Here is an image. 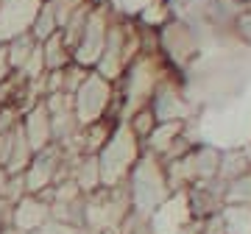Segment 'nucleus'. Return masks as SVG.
Segmentation results:
<instances>
[{
  "label": "nucleus",
  "instance_id": "5701e85b",
  "mask_svg": "<svg viewBox=\"0 0 251 234\" xmlns=\"http://www.w3.org/2000/svg\"><path fill=\"white\" fill-rule=\"evenodd\" d=\"M226 234H251V207H226Z\"/></svg>",
  "mask_w": 251,
  "mask_h": 234
},
{
  "label": "nucleus",
  "instance_id": "f03ea898",
  "mask_svg": "<svg viewBox=\"0 0 251 234\" xmlns=\"http://www.w3.org/2000/svg\"><path fill=\"white\" fill-rule=\"evenodd\" d=\"M143 53V31L134 17H126L123 11H117L106 34V45L100 50V59L92 70L103 75L106 81L117 84L123 78L126 67Z\"/></svg>",
  "mask_w": 251,
  "mask_h": 234
},
{
  "label": "nucleus",
  "instance_id": "1a4fd4ad",
  "mask_svg": "<svg viewBox=\"0 0 251 234\" xmlns=\"http://www.w3.org/2000/svg\"><path fill=\"white\" fill-rule=\"evenodd\" d=\"M45 0H0V45L28 34Z\"/></svg>",
  "mask_w": 251,
  "mask_h": 234
},
{
  "label": "nucleus",
  "instance_id": "412c9836",
  "mask_svg": "<svg viewBox=\"0 0 251 234\" xmlns=\"http://www.w3.org/2000/svg\"><path fill=\"white\" fill-rule=\"evenodd\" d=\"M224 204L226 207H251V173L224 184Z\"/></svg>",
  "mask_w": 251,
  "mask_h": 234
},
{
  "label": "nucleus",
  "instance_id": "6ab92c4d",
  "mask_svg": "<svg viewBox=\"0 0 251 234\" xmlns=\"http://www.w3.org/2000/svg\"><path fill=\"white\" fill-rule=\"evenodd\" d=\"M28 34L34 36L36 42H45V39H50L53 34H59V17H56V9H53L50 0L42 3V9H39V14H36L34 25H31Z\"/></svg>",
  "mask_w": 251,
  "mask_h": 234
},
{
  "label": "nucleus",
  "instance_id": "f3484780",
  "mask_svg": "<svg viewBox=\"0 0 251 234\" xmlns=\"http://www.w3.org/2000/svg\"><path fill=\"white\" fill-rule=\"evenodd\" d=\"M246 173H251V164L246 159L243 148H224L221 151V173H218V181L226 184V181L240 179Z\"/></svg>",
  "mask_w": 251,
  "mask_h": 234
},
{
  "label": "nucleus",
  "instance_id": "9d476101",
  "mask_svg": "<svg viewBox=\"0 0 251 234\" xmlns=\"http://www.w3.org/2000/svg\"><path fill=\"white\" fill-rule=\"evenodd\" d=\"M50 220V204L42 195H23L20 201L11 204V229H17L20 234H31L36 229Z\"/></svg>",
  "mask_w": 251,
  "mask_h": 234
},
{
  "label": "nucleus",
  "instance_id": "bb28decb",
  "mask_svg": "<svg viewBox=\"0 0 251 234\" xmlns=\"http://www.w3.org/2000/svg\"><path fill=\"white\" fill-rule=\"evenodd\" d=\"M246 9H249V11H251V0H249V3H246Z\"/></svg>",
  "mask_w": 251,
  "mask_h": 234
},
{
  "label": "nucleus",
  "instance_id": "4be33fe9",
  "mask_svg": "<svg viewBox=\"0 0 251 234\" xmlns=\"http://www.w3.org/2000/svg\"><path fill=\"white\" fill-rule=\"evenodd\" d=\"M123 123L131 128V134H134L140 142H145V140H148V134L156 128V123H159V120H156V115L151 112V106H143V109H137V112H131Z\"/></svg>",
  "mask_w": 251,
  "mask_h": 234
},
{
  "label": "nucleus",
  "instance_id": "4468645a",
  "mask_svg": "<svg viewBox=\"0 0 251 234\" xmlns=\"http://www.w3.org/2000/svg\"><path fill=\"white\" fill-rule=\"evenodd\" d=\"M190 128V123H184V120H168V123H156V128H153L151 134H148V140L143 142V151L153 153V156H165L168 153V148H171L176 140H179L184 131Z\"/></svg>",
  "mask_w": 251,
  "mask_h": 234
},
{
  "label": "nucleus",
  "instance_id": "b1692460",
  "mask_svg": "<svg viewBox=\"0 0 251 234\" xmlns=\"http://www.w3.org/2000/svg\"><path fill=\"white\" fill-rule=\"evenodd\" d=\"M11 72H14V70H11V64H9V53H6V45H0V84L6 81Z\"/></svg>",
  "mask_w": 251,
  "mask_h": 234
},
{
  "label": "nucleus",
  "instance_id": "ddd939ff",
  "mask_svg": "<svg viewBox=\"0 0 251 234\" xmlns=\"http://www.w3.org/2000/svg\"><path fill=\"white\" fill-rule=\"evenodd\" d=\"M221 151L212 142H196L193 151L187 153L190 170H193V184H206V181H218L221 173Z\"/></svg>",
  "mask_w": 251,
  "mask_h": 234
},
{
  "label": "nucleus",
  "instance_id": "f257e3e1",
  "mask_svg": "<svg viewBox=\"0 0 251 234\" xmlns=\"http://www.w3.org/2000/svg\"><path fill=\"white\" fill-rule=\"evenodd\" d=\"M126 192H128V204H131L134 215L151 217L173 195L165 162L159 156L143 151V156L137 159V164L131 167L128 179H126Z\"/></svg>",
  "mask_w": 251,
  "mask_h": 234
},
{
  "label": "nucleus",
  "instance_id": "dca6fc26",
  "mask_svg": "<svg viewBox=\"0 0 251 234\" xmlns=\"http://www.w3.org/2000/svg\"><path fill=\"white\" fill-rule=\"evenodd\" d=\"M176 17V3H171V0H148L143 9L134 14V20L140 23L143 28H162L165 23H171V20Z\"/></svg>",
  "mask_w": 251,
  "mask_h": 234
},
{
  "label": "nucleus",
  "instance_id": "a211bd4d",
  "mask_svg": "<svg viewBox=\"0 0 251 234\" xmlns=\"http://www.w3.org/2000/svg\"><path fill=\"white\" fill-rule=\"evenodd\" d=\"M42 59H45V70H62L73 62V50L67 47L62 34H53L42 42Z\"/></svg>",
  "mask_w": 251,
  "mask_h": 234
},
{
  "label": "nucleus",
  "instance_id": "2eb2a0df",
  "mask_svg": "<svg viewBox=\"0 0 251 234\" xmlns=\"http://www.w3.org/2000/svg\"><path fill=\"white\" fill-rule=\"evenodd\" d=\"M70 179L75 181V187H78L84 195H90V192L100 189V170H98V159H95V153H75V156H73Z\"/></svg>",
  "mask_w": 251,
  "mask_h": 234
},
{
  "label": "nucleus",
  "instance_id": "aec40b11",
  "mask_svg": "<svg viewBox=\"0 0 251 234\" xmlns=\"http://www.w3.org/2000/svg\"><path fill=\"white\" fill-rule=\"evenodd\" d=\"M39 45L31 34H20L14 36V39H9L6 42V53H9V64H11V70L20 72L23 70V64L28 62V56L34 53V47Z\"/></svg>",
  "mask_w": 251,
  "mask_h": 234
},
{
  "label": "nucleus",
  "instance_id": "a878e982",
  "mask_svg": "<svg viewBox=\"0 0 251 234\" xmlns=\"http://www.w3.org/2000/svg\"><path fill=\"white\" fill-rule=\"evenodd\" d=\"M0 234H20V232H17V229H11V226H6V229H3Z\"/></svg>",
  "mask_w": 251,
  "mask_h": 234
},
{
  "label": "nucleus",
  "instance_id": "0eeeda50",
  "mask_svg": "<svg viewBox=\"0 0 251 234\" xmlns=\"http://www.w3.org/2000/svg\"><path fill=\"white\" fill-rule=\"evenodd\" d=\"M115 14L117 11L112 3H92L90 14H87V23H84V31H81L78 42L73 47V62L81 64V67H87V70H92L98 64Z\"/></svg>",
  "mask_w": 251,
  "mask_h": 234
},
{
  "label": "nucleus",
  "instance_id": "9b49d317",
  "mask_svg": "<svg viewBox=\"0 0 251 234\" xmlns=\"http://www.w3.org/2000/svg\"><path fill=\"white\" fill-rule=\"evenodd\" d=\"M20 128H23L28 145L34 148V153L53 145V126H50V112H48L45 100H36L34 106L20 117Z\"/></svg>",
  "mask_w": 251,
  "mask_h": 234
},
{
  "label": "nucleus",
  "instance_id": "f8f14e48",
  "mask_svg": "<svg viewBox=\"0 0 251 234\" xmlns=\"http://www.w3.org/2000/svg\"><path fill=\"white\" fill-rule=\"evenodd\" d=\"M193 220L187 209V198H184V189L181 192H173L171 198L165 201L151 217H148V223L156 234H176L181 226H187Z\"/></svg>",
  "mask_w": 251,
  "mask_h": 234
},
{
  "label": "nucleus",
  "instance_id": "393cba45",
  "mask_svg": "<svg viewBox=\"0 0 251 234\" xmlns=\"http://www.w3.org/2000/svg\"><path fill=\"white\" fill-rule=\"evenodd\" d=\"M240 148H243V153H246V159H249V164H251V140L246 145H240Z\"/></svg>",
  "mask_w": 251,
  "mask_h": 234
},
{
  "label": "nucleus",
  "instance_id": "7ed1b4c3",
  "mask_svg": "<svg viewBox=\"0 0 251 234\" xmlns=\"http://www.w3.org/2000/svg\"><path fill=\"white\" fill-rule=\"evenodd\" d=\"M171 70L162 62L159 53H140L134 62L126 67L123 78L117 81V98H120V120L151 103L153 92L165 78V72Z\"/></svg>",
  "mask_w": 251,
  "mask_h": 234
},
{
  "label": "nucleus",
  "instance_id": "6e6552de",
  "mask_svg": "<svg viewBox=\"0 0 251 234\" xmlns=\"http://www.w3.org/2000/svg\"><path fill=\"white\" fill-rule=\"evenodd\" d=\"M148 106H151V112L156 115L159 123H168V120H184V123H190L193 112H196V100L190 98L187 87H184V78H181L179 72L168 70Z\"/></svg>",
  "mask_w": 251,
  "mask_h": 234
},
{
  "label": "nucleus",
  "instance_id": "cd10ccee",
  "mask_svg": "<svg viewBox=\"0 0 251 234\" xmlns=\"http://www.w3.org/2000/svg\"><path fill=\"white\" fill-rule=\"evenodd\" d=\"M240 3H249V0H240Z\"/></svg>",
  "mask_w": 251,
  "mask_h": 234
},
{
  "label": "nucleus",
  "instance_id": "423d86ee",
  "mask_svg": "<svg viewBox=\"0 0 251 234\" xmlns=\"http://www.w3.org/2000/svg\"><path fill=\"white\" fill-rule=\"evenodd\" d=\"M156 53L173 72L184 75L204 56V45L190 23H184L181 17H173L171 23L156 28Z\"/></svg>",
  "mask_w": 251,
  "mask_h": 234
},
{
  "label": "nucleus",
  "instance_id": "20e7f679",
  "mask_svg": "<svg viewBox=\"0 0 251 234\" xmlns=\"http://www.w3.org/2000/svg\"><path fill=\"white\" fill-rule=\"evenodd\" d=\"M140 156H143V142L120 120L112 128V134L103 142V148L95 153L98 170H100V187H123Z\"/></svg>",
  "mask_w": 251,
  "mask_h": 234
},
{
  "label": "nucleus",
  "instance_id": "39448f33",
  "mask_svg": "<svg viewBox=\"0 0 251 234\" xmlns=\"http://www.w3.org/2000/svg\"><path fill=\"white\" fill-rule=\"evenodd\" d=\"M73 100V115L78 120V126H92L106 117H120V98H117V84L106 81L95 70L87 72V78L81 87L70 95Z\"/></svg>",
  "mask_w": 251,
  "mask_h": 234
}]
</instances>
